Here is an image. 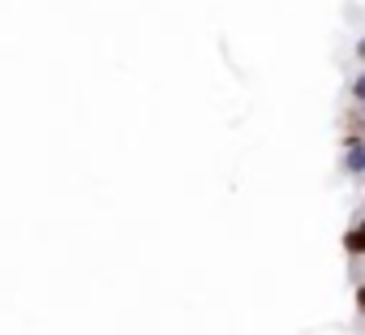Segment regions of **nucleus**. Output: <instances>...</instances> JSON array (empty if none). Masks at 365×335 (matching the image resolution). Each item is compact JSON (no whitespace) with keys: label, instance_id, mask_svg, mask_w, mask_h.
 I'll use <instances>...</instances> for the list:
<instances>
[{"label":"nucleus","instance_id":"nucleus-5","mask_svg":"<svg viewBox=\"0 0 365 335\" xmlns=\"http://www.w3.org/2000/svg\"><path fill=\"white\" fill-rule=\"evenodd\" d=\"M356 56H361V61H365V39H361V43H356Z\"/></svg>","mask_w":365,"mask_h":335},{"label":"nucleus","instance_id":"nucleus-6","mask_svg":"<svg viewBox=\"0 0 365 335\" xmlns=\"http://www.w3.org/2000/svg\"><path fill=\"white\" fill-rule=\"evenodd\" d=\"M356 120H361V125H365V103H361V112H356Z\"/></svg>","mask_w":365,"mask_h":335},{"label":"nucleus","instance_id":"nucleus-1","mask_svg":"<svg viewBox=\"0 0 365 335\" xmlns=\"http://www.w3.org/2000/svg\"><path fill=\"white\" fill-rule=\"evenodd\" d=\"M344 168H348V172H361V177H365V138H348Z\"/></svg>","mask_w":365,"mask_h":335},{"label":"nucleus","instance_id":"nucleus-3","mask_svg":"<svg viewBox=\"0 0 365 335\" xmlns=\"http://www.w3.org/2000/svg\"><path fill=\"white\" fill-rule=\"evenodd\" d=\"M352 99H361V103H365V73H361V78L352 82Z\"/></svg>","mask_w":365,"mask_h":335},{"label":"nucleus","instance_id":"nucleus-2","mask_svg":"<svg viewBox=\"0 0 365 335\" xmlns=\"http://www.w3.org/2000/svg\"><path fill=\"white\" fill-rule=\"evenodd\" d=\"M344 249H348L352 258H365V220H361V224L344 237Z\"/></svg>","mask_w":365,"mask_h":335},{"label":"nucleus","instance_id":"nucleus-4","mask_svg":"<svg viewBox=\"0 0 365 335\" xmlns=\"http://www.w3.org/2000/svg\"><path fill=\"white\" fill-rule=\"evenodd\" d=\"M356 305H361V314H365V284L356 288Z\"/></svg>","mask_w":365,"mask_h":335}]
</instances>
